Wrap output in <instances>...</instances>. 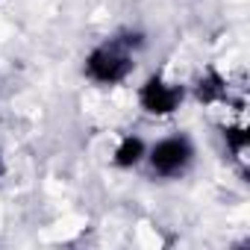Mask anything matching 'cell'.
<instances>
[{"instance_id":"obj_4","label":"cell","mask_w":250,"mask_h":250,"mask_svg":"<svg viewBox=\"0 0 250 250\" xmlns=\"http://www.w3.org/2000/svg\"><path fill=\"white\" fill-rule=\"evenodd\" d=\"M227 94V83L218 71H206V77L197 80V100L200 103H215V100H224Z\"/></svg>"},{"instance_id":"obj_5","label":"cell","mask_w":250,"mask_h":250,"mask_svg":"<svg viewBox=\"0 0 250 250\" xmlns=\"http://www.w3.org/2000/svg\"><path fill=\"white\" fill-rule=\"evenodd\" d=\"M142 159H145V142L139 136H127L115 150V165H121V168H133Z\"/></svg>"},{"instance_id":"obj_6","label":"cell","mask_w":250,"mask_h":250,"mask_svg":"<svg viewBox=\"0 0 250 250\" xmlns=\"http://www.w3.org/2000/svg\"><path fill=\"white\" fill-rule=\"evenodd\" d=\"M224 142L229 145L232 153H244V147L250 145V133L241 130V127H227V130H224Z\"/></svg>"},{"instance_id":"obj_2","label":"cell","mask_w":250,"mask_h":250,"mask_svg":"<svg viewBox=\"0 0 250 250\" xmlns=\"http://www.w3.org/2000/svg\"><path fill=\"white\" fill-rule=\"evenodd\" d=\"M139 100H142V109L150 112V115H171L183 103V88L174 85V83H165L159 74H153L142 85Z\"/></svg>"},{"instance_id":"obj_3","label":"cell","mask_w":250,"mask_h":250,"mask_svg":"<svg viewBox=\"0 0 250 250\" xmlns=\"http://www.w3.org/2000/svg\"><path fill=\"white\" fill-rule=\"evenodd\" d=\"M188 162H191V145L186 139H165L150 150V165L162 177L180 174Z\"/></svg>"},{"instance_id":"obj_1","label":"cell","mask_w":250,"mask_h":250,"mask_svg":"<svg viewBox=\"0 0 250 250\" xmlns=\"http://www.w3.org/2000/svg\"><path fill=\"white\" fill-rule=\"evenodd\" d=\"M130 71H133V59H130L127 47H121L118 42L94 47L85 59V74L94 83H103V85H115L121 80H127Z\"/></svg>"}]
</instances>
